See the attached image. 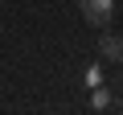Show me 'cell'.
<instances>
[{
	"label": "cell",
	"instance_id": "277c9868",
	"mask_svg": "<svg viewBox=\"0 0 123 115\" xmlns=\"http://www.w3.org/2000/svg\"><path fill=\"white\" fill-rule=\"evenodd\" d=\"M98 82H103V70L90 66V70H86V86H98Z\"/></svg>",
	"mask_w": 123,
	"mask_h": 115
},
{
	"label": "cell",
	"instance_id": "3957f363",
	"mask_svg": "<svg viewBox=\"0 0 123 115\" xmlns=\"http://www.w3.org/2000/svg\"><path fill=\"white\" fill-rule=\"evenodd\" d=\"M90 103H94V111H103V107H111V90H107V86H94V95H90Z\"/></svg>",
	"mask_w": 123,
	"mask_h": 115
},
{
	"label": "cell",
	"instance_id": "6da1fadb",
	"mask_svg": "<svg viewBox=\"0 0 123 115\" xmlns=\"http://www.w3.org/2000/svg\"><path fill=\"white\" fill-rule=\"evenodd\" d=\"M78 8H82V17L90 25H107L111 13H115V0H78Z\"/></svg>",
	"mask_w": 123,
	"mask_h": 115
},
{
	"label": "cell",
	"instance_id": "7a4b0ae2",
	"mask_svg": "<svg viewBox=\"0 0 123 115\" xmlns=\"http://www.w3.org/2000/svg\"><path fill=\"white\" fill-rule=\"evenodd\" d=\"M98 53L107 58V62H123V37L103 33V37H98Z\"/></svg>",
	"mask_w": 123,
	"mask_h": 115
}]
</instances>
